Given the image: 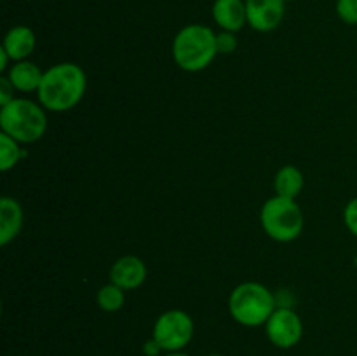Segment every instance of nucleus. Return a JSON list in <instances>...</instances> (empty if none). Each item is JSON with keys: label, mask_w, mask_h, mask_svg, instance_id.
<instances>
[{"label": "nucleus", "mask_w": 357, "mask_h": 356, "mask_svg": "<svg viewBox=\"0 0 357 356\" xmlns=\"http://www.w3.org/2000/svg\"><path fill=\"white\" fill-rule=\"evenodd\" d=\"M344 223L349 232L357 237V198L351 199L344 208Z\"/></svg>", "instance_id": "obj_19"}, {"label": "nucleus", "mask_w": 357, "mask_h": 356, "mask_svg": "<svg viewBox=\"0 0 357 356\" xmlns=\"http://www.w3.org/2000/svg\"><path fill=\"white\" fill-rule=\"evenodd\" d=\"M248 24L260 34L275 30L284 17V0H244Z\"/></svg>", "instance_id": "obj_8"}, {"label": "nucleus", "mask_w": 357, "mask_h": 356, "mask_svg": "<svg viewBox=\"0 0 357 356\" xmlns=\"http://www.w3.org/2000/svg\"><path fill=\"white\" fill-rule=\"evenodd\" d=\"M87 89V77L82 66L63 61L44 70L37 101L47 112H68L82 101Z\"/></svg>", "instance_id": "obj_1"}, {"label": "nucleus", "mask_w": 357, "mask_h": 356, "mask_svg": "<svg viewBox=\"0 0 357 356\" xmlns=\"http://www.w3.org/2000/svg\"><path fill=\"white\" fill-rule=\"evenodd\" d=\"M14 93H16V87L13 86V82H10L9 79H7V75L0 77V107L10 103V101L16 98Z\"/></svg>", "instance_id": "obj_20"}, {"label": "nucleus", "mask_w": 357, "mask_h": 356, "mask_svg": "<svg viewBox=\"0 0 357 356\" xmlns=\"http://www.w3.org/2000/svg\"><path fill=\"white\" fill-rule=\"evenodd\" d=\"M162 356H190V355H187V353L183 351H174V353H164Z\"/></svg>", "instance_id": "obj_23"}, {"label": "nucleus", "mask_w": 357, "mask_h": 356, "mask_svg": "<svg viewBox=\"0 0 357 356\" xmlns=\"http://www.w3.org/2000/svg\"><path fill=\"white\" fill-rule=\"evenodd\" d=\"M264 327L268 341L279 349L295 348L303 337V321L291 307L278 306Z\"/></svg>", "instance_id": "obj_7"}, {"label": "nucleus", "mask_w": 357, "mask_h": 356, "mask_svg": "<svg viewBox=\"0 0 357 356\" xmlns=\"http://www.w3.org/2000/svg\"><path fill=\"white\" fill-rule=\"evenodd\" d=\"M171 51L178 68L188 73L202 72L218 56L216 34L206 24L190 23L174 35Z\"/></svg>", "instance_id": "obj_2"}, {"label": "nucleus", "mask_w": 357, "mask_h": 356, "mask_svg": "<svg viewBox=\"0 0 357 356\" xmlns=\"http://www.w3.org/2000/svg\"><path fill=\"white\" fill-rule=\"evenodd\" d=\"M335 9L340 21H344L345 24H351V27L357 24V0H337Z\"/></svg>", "instance_id": "obj_17"}, {"label": "nucleus", "mask_w": 357, "mask_h": 356, "mask_svg": "<svg viewBox=\"0 0 357 356\" xmlns=\"http://www.w3.org/2000/svg\"><path fill=\"white\" fill-rule=\"evenodd\" d=\"M195 323L187 311L169 309L159 314L152 328V337L159 342L164 353L183 351L192 342Z\"/></svg>", "instance_id": "obj_6"}, {"label": "nucleus", "mask_w": 357, "mask_h": 356, "mask_svg": "<svg viewBox=\"0 0 357 356\" xmlns=\"http://www.w3.org/2000/svg\"><path fill=\"white\" fill-rule=\"evenodd\" d=\"M23 143H20L17 140L10 138L6 133H0V170L3 173L14 170L17 166L21 159H24V150L21 149Z\"/></svg>", "instance_id": "obj_15"}, {"label": "nucleus", "mask_w": 357, "mask_h": 356, "mask_svg": "<svg viewBox=\"0 0 357 356\" xmlns=\"http://www.w3.org/2000/svg\"><path fill=\"white\" fill-rule=\"evenodd\" d=\"M206 356H225V355H220V353H211V355H206Z\"/></svg>", "instance_id": "obj_24"}, {"label": "nucleus", "mask_w": 357, "mask_h": 356, "mask_svg": "<svg viewBox=\"0 0 357 356\" xmlns=\"http://www.w3.org/2000/svg\"><path fill=\"white\" fill-rule=\"evenodd\" d=\"M35 45H37V37L26 24H16L10 28L2 42V49L9 54L13 63L30 58L31 52L35 51Z\"/></svg>", "instance_id": "obj_11"}, {"label": "nucleus", "mask_w": 357, "mask_h": 356, "mask_svg": "<svg viewBox=\"0 0 357 356\" xmlns=\"http://www.w3.org/2000/svg\"><path fill=\"white\" fill-rule=\"evenodd\" d=\"M9 63H13V59H10L9 54L0 47V72H7V70H9Z\"/></svg>", "instance_id": "obj_22"}, {"label": "nucleus", "mask_w": 357, "mask_h": 356, "mask_svg": "<svg viewBox=\"0 0 357 356\" xmlns=\"http://www.w3.org/2000/svg\"><path fill=\"white\" fill-rule=\"evenodd\" d=\"M260 225L271 239L291 243L303 232L305 218L296 199L274 195L261 206Z\"/></svg>", "instance_id": "obj_5"}, {"label": "nucleus", "mask_w": 357, "mask_h": 356, "mask_svg": "<svg viewBox=\"0 0 357 356\" xmlns=\"http://www.w3.org/2000/svg\"><path fill=\"white\" fill-rule=\"evenodd\" d=\"M38 101L14 98L0 107V133H6L20 143H35L47 131V114Z\"/></svg>", "instance_id": "obj_4"}, {"label": "nucleus", "mask_w": 357, "mask_h": 356, "mask_svg": "<svg viewBox=\"0 0 357 356\" xmlns=\"http://www.w3.org/2000/svg\"><path fill=\"white\" fill-rule=\"evenodd\" d=\"M213 20L223 31H241L248 24L246 2L244 0H215L213 3Z\"/></svg>", "instance_id": "obj_10"}, {"label": "nucleus", "mask_w": 357, "mask_h": 356, "mask_svg": "<svg viewBox=\"0 0 357 356\" xmlns=\"http://www.w3.org/2000/svg\"><path fill=\"white\" fill-rule=\"evenodd\" d=\"M278 309L274 293L258 281H244L229 295V313L236 323L248 328L264 327Z\"/></svg>", "instance_id": "obj_3"}, {"label": "nucleus", "mask_w": 357, "mask_h": 356, "mask_svg": "<svg viewBox=\"0 0 357 356\" xmlns=\"http://www.w3.org/2000/svg\"><path fill=\"white\" fill-rule=\"evenodd\" d=\"M23 208L20 201L3 195L0 199V246H7L10 241L20 236L23 229Z\"/></svg>", "instance_id": "obj_12"}, {"label": "nucleus", "mask_w": 357, "mask_h": 356, "mask_svg": "<svg viewBox=\"0 0 357 356\" xmlns=\"http://www.w3.org/2000/svg\"><path fill=\"white\" fill-rule=\"evenodd\" d=\"M303 187H305V177H303L298 168L293 166V164H286V166L279 168L274 177L275 195L296 199L302 194Z\"/></svg>", "instance_id": "obj_14"}, {"label": "nucleus", "mask_w": 357, "mask_h": 356, "mask_svg": "<svg viewBox=\"0 0 357 356\" xmlns=\"http://www.w3.org/2000/svg\"><path fill=\"white\" fill-rule=\"evenodd\" d=\"M96 304L105 313H117L126 304V290H122L121 286L112 281L107 283L98 290Z\"/></svg>", "instance_id": "obj_16"}, {"label": "nucleus", "mask_w": 357, "mask_h": 356, "mask_svg": "<svg viewBox=\"0 0 357 356\" xmlns=\"http://www.w3.org/2000/svg\"><path fill=\"white\" fill-rule=\"evenodd\" d=\"M216 47L218 54H232L237 49V37L234 31H220L216 34Z\"/></svg>", "instance_id": "obj_18"}, {"label": "nucleus", "mask_w": 357, "mask_h": 356, "mask_svg": "<svg viewBox=\"0 0 357 356\" xmlns=\"http://www.w3.org/2000/svg\"><path fill=\"white\" fill-rule=\"evenodd\" d=\"M146 265L136 255H124L119 257L110 267V281L121 286L122 290H136L145 283Z\"/></svg>", "instance_id": "obj_9"}, {"label": "nucleus", "mask_w": 357, "mask_h": 356, "mask_svg": "<svg viewBox=\"0 0 357 356\" xmlns=\"http://www.w3.org/2000/svg\"><path fill=\"white\" fill-rule=\"evenodd\" d=\"M6 75L13 82V86L16 87L17 93L37 94L42 82V75H44V70L37 63L30 61V59H23V61L13 63L9 66V70H7Z\"/></svg>", "instance_id": "obj_13"}, {"label": "nucleus", "mask_w": 357, "mask_h": 356, "mask_svg": "<svg viewBox=\"0 0 357 356\" xmlns=\"http://www.w3.org/2000/svg\"><path fill=\"white\" fill-rule=\"evenodd\" d=\"M143 353H145V356H162L164 351L162 348L159 346V342L155 341V339H149V341L143 344Z\"/></svg>", "instance_id": "obj_21"}, {"label": "nucleus", "mask_w": 357, "mask_h": 356, "mask_svg": "<svg viewBox=\"0 0 357 356\" xmlns=\"http://www.w3.org/2000/svg\"><path fill=\"white\" fill-rule=\"evenodd\" d=\"M284 2H293V0H284Z\"/></svg>", "instance_id": "obj_25"}]
</instances>
